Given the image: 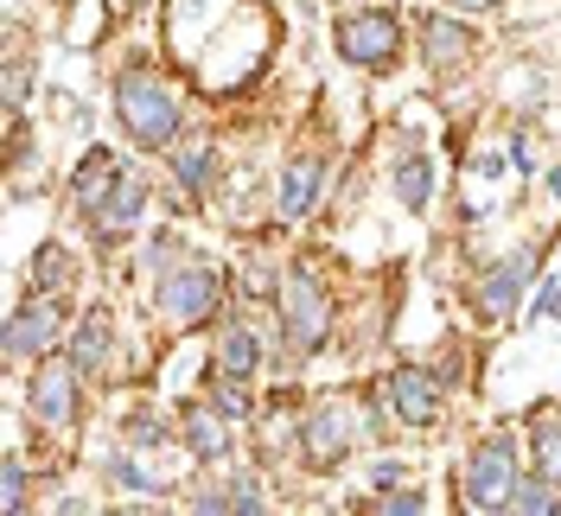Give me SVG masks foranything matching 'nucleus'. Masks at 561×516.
<instances>
[{
	"label": "nucleus",
	"instance_id": "nucleus-32",
	"mask_svg": "<svg viewBox=\"0 0 561 516\" xmlns=\"http://www.w3.org/2000/svg\"><path fill=\"white\" fill-rule=\"evenodd\" d=\"M529 319H556V325H561V280H549V287L529 300Z\"/></svg>",
	"mask_w": 561,
	"mask_h": 516
},
{
	"label": "nucleus",
	"instance_id": "nucleus-8",
	"mask_svg": "<svg viewBox=\"0 0 561 516\" xmlns=\"http://www.w3.org/2000/svg\"><path fill=\"white\" fill-rule=\"evenodd\" d=\"M70 339V319H65V294H26V300H13L7 312V325H0V351H7V364L13 370H33L38 357H51V351H65Z\"/></svg>",
	"mask_w": 561,
	"mask_h": 516
},
{
	"label": "nucleus",
	"instance_id": "nucleus-37",
	"mask_svg": "<svg viewBox=\"0 0 561 516\" xmlns=\"http://www.w3.org/2000/svg\"><path fill=\"white\" fill-rule=\"evenodd\" d=\"M345 7H364V0H345Z\"/></svg>",
	"mask_w": 561,
	"mask_h": 516
},
{
	"label": "nucleus",
	"instance_id": "nucleus-38",
	"mask_svg": "<svg viewBox=\"0 0 561 516\" xmlns=\"http://www.w3.org/2000/svg\"><path fill=\"white\" fill-rule=\"evenodd\" d=\"M51 7H65V0H51Z\"/></svg>",
	"mask_w": 561,
	"mask_h": 516
},
{
	"label": "nucleus",
	"instance_id": "nucleus-4",
	"mask_svg": "<svg viewBox=\"0 0 561 516\" xmlns=\"http://www.w3.org/2000/svg\"><path fill=\"white\" fill-rule=\"evenodd\" d=\"M377 421L357 409L351 395H319L313 409L300 414V440H294V452H300V466L307 472H339L351 459V447L370 434Z\"/></svg>",
	"mask_w": 561,
	"mask_h": 516
},
{
	"label": "nucleus",
	"instance_id": "nucleus-11",
	"mask_svg": "<svg viewBox=\"0 0 561 516\" xmlns=\"http://www.w3.org/2000/svg\"><path fill=\"white\" fill-rule=\"evenodd\" d=\"M472 58H479V33L459 20L454 7H440V13L421 20V65H427L434 83H447V77H459V70H472Z\"/></svg>",
	"mask_w": 561,
	"mask_h": 516
},
{
	"label": "nucleus",
	"instance_id": "nucleus-20",
	"mask_svg": "<svg viewBox=\"0 0 561 516\" xmlns=\"http://www.w3.org/2000/svg\"><path fill=\"white\" fill-rule=\"evenodd\" d=\"M205 395L230 414V421H255V414H262V402H255V377L217 370V364H210V377H205Z\"/></svg>",
	"mask_w": 561,
	"mask_h": 516
},
{
	"label": "nucleus",
	"instance_id": "nucleus-19",
	"mask_svg": "<svg viewBox=\"0 0 561 516\" xmlns=\"http://www.w3.org/2000/svg\"><path fill=\"white\" fill-rule=\"evenodd\" d=\"M389 185H396V205L409 210V217H427V210H434V160H427V147L409 140V147L396 153Z\"/></svg>",
	"mask_w": 561,
	"mask_h": 516
},
{
	"label": "nucleus",
	"instance_id": "nucleus-18",
	"mask_svg": "<svg viewBox=\"0 0 561 516\" xmlns=\"http://www.w3.org/2000/svg\"><path fill=\"white\" fill-rule=\"evenodd\" d=\"M210 364H217V370H237V377H262V370H268V339L255 332V319L230 312V319H224V332H217Z\"/></svg>",
	"mask_w": 561,
	"mask_h": 516
},
{
	"label": "nucleus",
	"instance_id": "nucleus-5",
	"mask_svg": "<svg viewBox=\"0 0 561 516\" xmlns=\"http://www.w3.org/2000/svg\"><path fill=\"white\" fill-rule=\"evenodd\" d=\"M542 275V242H511L497 262H485V275L472 280V294H466V307L479 325H504V319H517L529 300V287Z\"/></svg>",
	"mask_w": 561,
	"mask_h": 516
},
{
	"label": "nucleus",
	"instance_id": "nucleus-31",
	"mask_svg": "<svg viewBox=\"0 0 561 516\" xmlns=\"http://www.w3.org/2000/svg\"><path fill=\"white\" fill-rule=\"evenodd\" d=\"M402 479H409V466H402V459H370V491H396Z\"/></svg>",
	"mask_w": 561,
	"mask_h": 516
},
{
	"label": "nucleus",
	"instance_id": "nucleus-9",
	"mask_svg": "<svg viewBox=\"0 0 561 516\" xmlns=\"http://www.w3.org/2000/svg\"><path fill=\"white\" fill-rule=\"evenodd\" d=\"M440 409H447V377L427 370V364H396V370H383V382H377V414L396 421V427H409V434L434 427Z\"/></svg>",
	"mask_w": 561,
	"mask_h": 516
},
{
	"label": "nucleus",
	"instance_id": "nucleus-30",
	"mask_svg": "<svg viewBox=\"0 0 561 516\" xmlns=\"http://www.w3.org/2000/svg\"><path fill=\"white\" fill-rule=\"evenodd\" d=\"M185 511H198V516H230V491H224V484H198V491L185 497Z\"/></svg>",
	"mask_w": 561,
	"mask_h": 516
},
{
	"label": "nucleus",
	"instance_id": "nucleus-36",
	"mask_svg": "<svg viewBox=\"0 0 561 516\" xmlns=\"http://www.w3.org/2000/svg\"><path fill=\"white\" fill-rule=\"evenodd\" d=\"M542 192H549V205L561 210V167H549V172H542Z\"/></svg>",
	"mask_w": 561,
	"mask_h": 516
},
{
	"label": "nucleus",
	"instance_id": "nucleus-35",
	"mask_svg": "<svg viewBox=\"0 0 561 516\" xmlns=\"http://www.w3.org/2000/svg\"><path fill=\"white\" fill-rule=\"evenodd\" d=\"M440 7H454V13H491V7H504V0H440Z\"/></svg>",
	"mask_w": 561,
	"mask_h": 516
},
{
	"label": "nucleus",
	"instance_id": "nucleus-13",
	"mask_svg": "<svg viewBox=\"0 0 561 516\" xmlns=\"http://www.w3.org/2000/svg\"><path fill=\"white\" fill-rule=\"evenodd\" d=\"M237 421L217 409L210 395H192V402H179V447L192 452L198 466H230V452H237V434H230Z\"/></svg>",
	"mask_w": 561,
	"mask_h": 516
},
{
	"label": "nucleus",
	"instance_id": "nucleus-17",
	"mask_svg": "<svg viewBox=\"0 0 561 516\" xmlns=\"http://www.w3.org/2000/svg\"><path fill=\"white\" fill-rule=\"evenodd\" d=\"M319 198H325V153H294L275 185V217L280 223H300V217L319 210Z\"/></svg>",
	"mask_w": 561,
	"mask_h": 516
},
{
	"label": "nucleus",
	"instance_id": "nucleus-34",
	"mask_svg": "<svg viewBox=\"0 0 561 516\" xmlns=\"http://www.w3.org/2000/svg\"><path fill=\"white\" fill-rule=\"evenodd\" d=\"M472 172H479V179H504V153H497V147H491V153H479V160H472Z\"/></svg>",
	"mask_w": 561,
	"mask_h": 516
},
{
	"label": "nucleus",
	"instance_id": "nucleus-24",
	"mask_svg": "<svg viewBox=\"0 0 561 516\" xmlns=\"http://www.w3.org/2000/svg\"><path fill=\"white\" fill-rule=\"evenodd\" d=\"M511 511L517 516H556L561 511V484L524 466V479H517V491H511Z\"/></svg>",
	"mask_w": 561,
	"mask_h": 516
},
{
	"label": "nucleus",
	"instance_id": "nucleus-6",
	"mask_svg": "<svg viewBox=\"0 0 561 516\" xmlns=\"http://www.w3.org/2000/svg\"><path fill=\"white\" fill-rule=\"evenodd\" d=\"M517 479H524V440L511 427H497V434H485L479 447L466 452L459 497H466V511H511Z\"/></svg>",
	"mask_w": 561,
	"mask_h": 516
},
{
	"label": "nucleus",
	"instance_id": "nucleus-2",
	"mask_svg": "<svg viewBox=\"0 0 561 516\" xmlns=\"http://www.w3.org/2000/svg\"><path fill=\"white\" fill-rule=\"evenodd\" d=\"M275 339L287 364H313L332 344V294L307 262H287L275 275Z\"/></svg>",
	"mask_w": 561,
	"mask_h": 516
},
{
	"label": "nucleus",
	"instance_id": "nucleus-3",
	"mask_svg": "<svg viewBox=\"0 0 561 516\" xmlns=\"http://www.w3.org/2000/svg\"><path fill=\"white\" fill-rule=\"evenodd\" d=\"M217 312H230V280L210 255H179L167 275H153V319L167 332H205Z\"/></svg>",
	"mask_w": 561,
	"mask_h": 516
},
{
	"label": "nucleus",
	"instance_id": "nucleus-10",
	"mask_svg": "<svg viewBox=\"0 0 561 516\" xmlns=\"http://www.w3.org/2000/svg\"><path fill=\"white\" fill-rule=\"evenodd\" d=\"M26 414L45 434H70L83 414V370L70 357H38L26 370Z\"/></svg>",
	"mask_w": 561,
	"mask_h": 516
},
{
	"label": "nucleus",
	"instance_id": "nucleus-27",
	"mask_svg": "<svg viewBox=\"0 0 561 516\" xmlns=\"http://www.w3.org/2000/svg\"><path fill=\"white\" fill-rule=\"evenodd\" d=\"M224 491H230V511H237V516H262V511H268V484L255 479L249 466H230Z\"/></svg>",
	"mask_w": 561,
	"mask_h": 516
},
{
	"label": "nucleus",
	"instance_id": "nucleus-23",
	"mask_svg": "<svg viewBox=\"0 0 561 516\" xmlns=\"http://www.w3.org/2000/svg\"><path fill=\"white\" fill-rule=\"evenodd\" d=\"M103 484H108V491H167V484H160L153 472H147V466H140V452H135V447L103 452Z\"/></svg>",
	"mask_w": 561,
	"mask_h": 516
},
{
	"label": "nucleus",
	"instance_id": "nucleus-15",
	"mask_svg": "<svg viewBox=\"0 0 561 516\" xmlns=\"http://www.w3.org/2000/svg\"><path fill=\"white\" fill-rule=\"evenodd\" d=\"M122 153H115V147H83V160H77V172H70V217H83V223H90V217H96V210L108 205V192H115V185H122Z\"/></svg>",
	"mask_w": 561,
	"mask_h": 516
},
{
	"label": "nucleus",
	"instance_id": "nucleus-29",
	"mask_svg": "<svg viewBox=\"0 0 561 516\" xmlns=\"http://www.w3.org/2000/svg\"><path fill=\"white\" fill-rule=\"evenodd\" d=\"M179 255H185V242H179V230H153V237L140 242V268L147 275H167Z\"/></svg>",
	"mask_w": 561,
	"mask_h": 516
},
{
	"label": "nucleus",
	"instance_id": "nucleus-25",
	"mask_svg": "<svg viewBox=\"0 0 561 516\" xmlns=\"http://www.w3.org/2000/svg\"><path fill=\"white\" fill-rule=\"evenodd\" d=\"M0 511H33V472L20 447L0 452Z\"/></svg>",
	"mask_w": 561,
	"mask_h": 516
},
{
	"label": "nucleus",
	"instance_id": "nucleus-21",
	"mask_svg": "<svg viewBox=\"0 0 561 516\" xmlns=\"http://www.w3.org/2000/svg\"><path fill=\"white\" fill-rule=\"evenodd\" d=\"M529 472L561 484V414L556 409H536V421H529Z\"/></svg>",
	"mask_w": 561,
	"mask_h": 516
},
{
	"label": "nucleus",
	"instance_id": "nucleus-12",
	"mask_svg": "<svg viewBox=\"0 0 561 516\" xmlns=\"http://www.w3.org/2000/svg\"><path fill=\"white\" fill-rule=\"evenodd\" d=\"M147 205H153V185H147V172L128 167V172H122V185L108 192V205L96 210L83 230H90V242H96V249H122V242L147 223Z\"/></svg>",
	"mask_w": 561,
	"mask_h": 516
},
{
	"label": "nucleus",
	"instance_id": "nucleus-16",
	"mask_svg": "<svg viewBox=\"0 0 561 516\" xmlns=\"http://www.w3.org/2000/svg\"><path fill=\"white\" fill-rule=\"evenodd\" d=\"M167 160H173V185H179V198H210L217 192V172H224V147L210 135H179L173 147H167Z\"/></svg>",
	"mask_w": 561,
	"mask_h": 516
},
{
	"label": "nucleus",
	"instance_id": "nucleus-33",
	"mask_svg": "<svg viewBox=\"0 0 561 516\" xmlns=\"http://www.w3.org/2000/svg\"><path fill=\"white\" fill-rule=\"evenodd\" d=\"M511 167L536 172V140H529V135H511Z\"/></svg>",
	"mask_w": 561,
	"mask_h": 516
},
{
	"label": "nucleus",
	"instance_id": "nucleus-26",
	"mask_svg": "<svg viewBox=\"0 0 561 516\" xmlns=\"http://www.w3.org/2000/svg\"><path fill=\"white\" fill-rule=\"evenodd\" d=\"M122 434H128V447H135V452H147V447H173V440H179V421H167V414H147V409H128Z\"/></svg>",
	"mask_w": 561,
	"mask_h": 516
},
{
	"label": "nucleus",
	"instance_id": "nucleus-14",
	"mask_svg": "<svg viewBox=\"0 0 561 516\" xmlns=\"http://www.w3.org/2000/svg\"><path fill=\"white\" fill-rule=\"evenodd\" d=\"M115 319H108L103 307H90V312H77L70 319V339H65V357L83 370V382H108L115 377Z\"/></svg>",
	"mask_w": 561,
	"mask_h": 516
},
{
	"label": "nucleus",
	"instance_id": "nucleus-28",
	"mask_svg": "<svg viewBox=\"0 0 561 516\" xmlns=\"http://www.w3.org/2000/svg\"><path fill=\"white\" fill-rule=\"evenodd\" d=\"M364 511H377V516H421V511H434V504H427V491H415V484H396V491H377Z\"/></svg>",
	"mask_w": 561,
	"mask_h": 516
},
{
	"label": "nucleus",
	"instance_id": "nucleus-7",
	"mask_svg": "<svg viewBox=\"0 0 561 516\" xmlns=\"http://www.w3.org/2000/svg\"><path fill=\"white\" fill-rule=\"evenodd\" d=\"M332 45H339V58H345L351 70H389L396 58H402V45H409V20L396 13V7H345V20L332 26Z\"/></svg>",
	"mask_w": 561,
	"mask_h": 516
},
{
	"label": "nucleus",
	"instance_id": "nucleus-1",
	"mask_svg": "<svg viewBox=\"0 0 561 516\" xmlns=\"http://www.w3.org/2000/svg\"><path fill=\"white\" fill-rule=\"evenodd\" d=\"M108 103H115V122H122L128 147H140V153H167L185 135V96L153 65L115 70V96Z\"/></svg>",
	"mask_w": 561,
	"mask_h": 516
},
{
	"label": "nucleus",
	"instance_id": "nucleus-22",
	"mask_svg": "<svg viewBox=\"0 0 561 516\" xmlns=\"http://www.w3.org/2000/svg\"><path fill=\"white\" fill-rule=\"evenodd\" d=\"M33 287L38 294H70L77 287V262L65 242H38L33 249Z\"/></svg>",
	"mask_w": 561,
	"mask_h": 516
}]
</instances>
